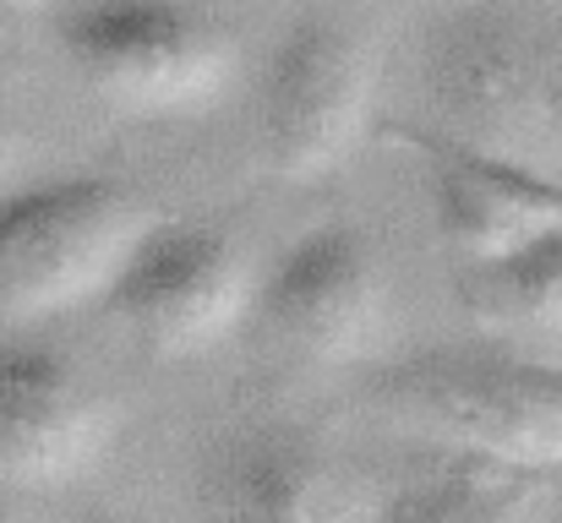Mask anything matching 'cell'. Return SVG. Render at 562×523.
I'll use <instances>...</instances> for the list:
<instances>
[{
    "instance_id": "10",
    "label": "cell",
    "mask_w": 562,
    "mask_h": 523,
    "mask_svg": "<svg viewBox=\"0 0 562 523\" xmlns=\"http://www.w3.org/2000/svg\"><path fill=\"white\" fill-rule=\"evenodd\" d=\"M415 154H420L431 218L470 268L514 257L536 246L541 235L562 229V185L552 174L448 143V137L415 143Z\"/></svg>"
},
{
    "instance_id": "7",
    "label": "cell",
    "mask_w": 562,
    "mask_h": 523,
    "mask_svg": "<svg viewBox=\"0 0 562 523\" xmlns=\"http://www.w3.org/2000/svg\"><path fill=\"white\" fill-rule=\"evenodd\" d=\"M251 311L273 344L306 365L372 360L393 333L382 262L345 224L312 229L295 246H284L268 278H257Z\"/></svg>"
},
{
    "instance_id": "13",
    "label": "cell",
    "mask_w": 562,
    "mask_h": 523,
    "mask_svg": "<svg viewBox=\"0 0 562 523\" xmlns=\"http://www.w3.org/2000/svg\"><path fill=\"white\" fill-rule=\"evenodd\" d=\"M22 132L11 126V121H0V191H11V174L22 170Z\"/></svg>"
},
{
    "instance_id": "6",
    "label": "cell",
    "mask_w": 562,
    "mask_h": 523,
    "mask_svg": "<svg viewBox=\"0 0 562 523\" xmlns=\"http://www.w3.org/2000/svg\"><path fill=\"white\" fill-rule=\"evenodd\" d=\"M104 300L148 354L196 360L251 317L257 273L246 251L218 229L154 224Z\"/></svg>"
},
{
    "instance_id": "14",
    "label": "cell",
    "mask_w": 562,
    "mask_h": 523,
    "mask_svg": "<svg viewBox=\"0 0 562 523\" xmlns=\"http://www.w3.org/2000/svg\"><path fill=\"white\" fill-rule=\"evenodd\" d=\"M0 5H16V11H27V5H49V0H0Z\"/></svg>"
},
{
    "instance_id": "1",
    "label": "cell",
    "mask_w": 562,
    "mask_h": 523,
    "mask_svg": "<svg viewBox=\"0 0 562 523\" xmlns=\"http://www.w3.org/2000/svg\"><path fill=\"white\" fill-rule=\"evenodd\" d=\"M420 82L448 143L562 170V22L503 5L453 11L420 44Z\"/></svg>"
},
{
    "instance_id": "12",
    "label": "cell",
    "mask_w": 562,
    "mask_h": 523,
    "mask_svg": "<svg viewBox=\"0 0 562 523\" xmlns=\"http://www.w3.org/2000/svg\"><path fill=\"white\" fill-rule=\"evenodd\" d=\"M475 322L519 339H562V229L536 246L481 262L459 284Z\"/></svg>"
},
{
    "instance_id": "3",
    "label": "cell",
    "mask_w": 562,
    "mask_h": 523,
    "mask_svg": "<svg viewBox=\"0 0 562 523\" xmlns=\"http://www.w3.org/2000/svg\"><path fill=\"white\" fill-rule=\"evenodd\" d=\"M376 403L431 447L562 469V371L508 349H426L376 376Z\"/></svg>"
},
{
    "instance_id": "9",
    "label": "cell",
    "mask_w": 562,
    "mask_h": 523,
    "mask_svg": "<svg viewBox=\"0 0 562 523\" xmlns=\"http://www.w3.org/2000/svg\"><path fill=\"white\" fill-rule=\"evenodd\" d=\"M196 502L207 523H356L334 453L290 420L224 431L202 453Z\"/></svg>"
},
{
    "instance_id": "8",
    "label": "cell",
    "mask_w": 562,
    "mask_h": 523,
    "mask_svg": "<svg viewBox=\"0 0 562 523\" xmlns=\"http://www.w3.org/2000/svg\"><path fill=\"white\" fill-rule=\"evenodd\" d=\"M115 403L66 354L38 344L0 349V480L60 491L104 464Z\"/></svg>"
},
{
    "instance_id": "15",
    "label": "cell",
    "mask_w": 562,
    "mask_h": 523,
    "mask_svg": "<svg viewBox=\"0 0 562 523\" xmlns=\"http://www.w3.org/2000/svg\"><path fill=\"white\" fill-rule=\"evenodd\" d=\"M0 523H22V519H16V513H11V508H0Z\"/></svg>"
},
{
    "instance_id": "5",
    "label": "cell",
    "mask_w": 562,
    "mask_h": 523,
    "mask_svg": "<svg viewBox=\"0 0 562 523\" xmlns=\"http://www.w3.org/2000/svg\"><path fill=\"white\" fill-rule=\"evenodd\" d=\"M376 49L367 33L334 16H301L257 88V148L262 164L290 180H328L372 126Z\"/></svg>"
},
{
    "instance_id": "4",
    "label": "cell",
    "mask_w": 562,
    "mask_h": 523,
    "mask_svg": "<svg viewBox=\"0 0 562 523\" xmlns=\"http://www.w3.org/2000/svg\"><path fill=\"white\" fill-rule=\"evenodd\" d=\"M77 77L126 115H187L235 77V33L196 0H88L60 22Z\"/></svg>"
},
{
    "instance_id": "16",
    "label": "cell",
    "mask_w": 562,
    "mask_h": 523,
    "mask_svg": "<svg viewBox=\"0 0 562 523\" xmlns=\"http://www.w3.org/2000/svg\"><path fill=\"white\" fill-rule=\"evenodd\" d=\"M552 523H562V519H552Z\"/></svg>"
},
{
    "instance_id": "2",
    "label": "cell",
    "mask_w": 562,
    "mask_h": 523,
    "mask_svg": "<svg viewBox=\"0 0 562 523\" xmlns=\"http://www.w3.org/2000/svg\"><path fill=\"white\" fill-rule=\"evenodd\" d=\"M154 224V207L110 174L0 191V317L38 322L110 295Z\"/></svg>"
},
{
    "instance_id": "11",
    "label": "cell",
    "mask_w": 562,
    "mask_h": 523,
    "mask_svg": "<svg viewBox=\"0 0 562 523\" xmlns=\"http://www.w3.org/2000/svg\"><path fill=\"white\" fill-rule=\"evenodd\" d=\"M382 523H552L536 475L481 453L426 447L387 497Z\"/></svg>"
}]
</instances>
